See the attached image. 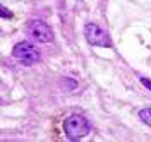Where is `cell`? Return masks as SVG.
Masks as SVG:
<instances>
[{
    "instance_id": "5",
    "label": "cell",
    "mask_w": 151,
    "mask_h": 142,
    "mask_svg": "<svg viewBox=\"0 0 151 142\" xmlns=\"http://www.w3.org/2000/svg\"><path fill=\"white\" fill-rule=\"evenodd\" d=\"M139 118H141L146 125L151 127V108H142L141 111H139Z\"/></svg>"
},
{
    "instance_id": "3",
    "label": "cell",
    "mask_w": 151,
    "mask_h": 142,
    "mask_svg": "<svg viewBox=\"0 0 151 142\" xmlns=\"http://www.w3.org/2000/svg\"><path fill=\"white\" fill-rule=\"evenodd\" d=\"M84 36H86V39H88L89 45L103 46V48L112 46V39H110V36H108V33L103 31L100 26L93 24V22H89V24L84 26Z\"/></svg>"
},
{
    "instance_id": "7",
    "label": "cell",
    "mask_w": 151,
    "mask_h": 142,
    "mask_svg": "<svg viewBox=\"0 0 151 142\" xmlns=\"http://www.w3.org/2000/svg\"><path fill=\"white\" fill-rule=\"evenodd\" d=\"M141 84L151 91V79H148V77H141Z\"/></svg>"
},
{
    "instance_id": "8",
    "label": "cell",
    "mask_w": 151,
    "mask_h": 142,
    "mask_svg": "<svg viewBox=\"0 0 151 142\" xmlns=\"http://www.w3.org/2000/svg\"><path fill=\"white\" fill-rule=\"evenodd\" d=\"M2 104H4V99H2V98H0V106H2Z\"/></svg>"
},
{
    "instance_id": "6",
    "label": "cell",
    "mask_w": 151,
    "mask_h": 142,
    "mask_svg": "<svg viewBox=\"0 0 151 142\" xmlns=\"http://www.w3.org/2000/svg\"><path fill=\"white\" fill-rule=\"evenodd\" d=\"M0 17H4V19H10L12 17V12L9 9H5L4 5H0Z\"/></svg>"
},
{
    "instance_id": "2",
    "label": "cell",
    "mask_w": 151,
    "mask_h": 142,
    "mask_svg": "<svg viewBox=\"0 0 151 142\" xmlns=\"http://www.w3.org/2000/svg\"><path fill=\"white\" fill-rule=\"evenodd\" d=\"M12 57L16 58L17 62H21L22 65H35L36 62H40V50H38L31 41H21L17 43L14 50H12Z\"/></svg>"
},
{
    "instance_id": "4",
    "label": "cell",
    "mask_w": 151,
    "mask_h": 142,
    "mask_svg": "<svg viewBox=\"0 0 151 142\" xmlns=\"http://www.w3.org/2000/svg\"><path fill=\"white\" fill-rule=\"evenodd\" d=\"M28 34L29 38H33L38 43H50L53 41V33L48 28V24H45L40 19H33L28 22Z\"/></svg>"
},
{
    "instance_id": "9",
    "label": "cell",
    "mask_w": 151,
    "mask_h": 142,
    "mask_svg": "<svg viewBox=\"0 0 151 142\" xmlns=\"http://www.w3.org/2000/svg\"><path fill=\"white\" fill-rule=\"evenodd\" d=\"M0 86H2V82H0Z\"/></svg>"
},
{
    "instance_id": "1",
    "label": "cell",
    "mask_w": 151,
    "mask_h": 142,
    "mask_svg": "<svg viewBox=\"0 0 151 142\" xmlns=\"http://www.w3.org/2000/svg\"><path fill=\"white\" fill-rule=\"evenodd\" d=\"M89 130H91V125L83 115H70L64 122V132H65L67 139L70 141H79L86 137Z\"/></svg>"
}]
</instances>
